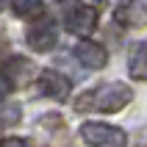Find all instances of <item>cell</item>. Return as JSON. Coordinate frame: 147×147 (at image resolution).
I'll return each mask as SVG.
<instances>
[{"label":"cell","mask_w":147,"mask_h":147,"mask_svg":"<svg viewBox=\"0 0 147 147\" xmlns=\"http://www.w3.org/2000/svg\"><path fill=\"white\" fill-rule=\"evenodd\" d=\"M133 100V92L125 83H100L97 89L81 94V100H75L78 111H100V114H117L119 108H125Z\"/></svg>","instance_id":"cell-1"},{"label":"cell","mask_w":147,"mask_h":147,"mask_svg":"<svg viewBox=\"0 0 147 147\" xmlns=\"http://www.w3.org/2000/svg\"><path fill=\"white\" fill-rule=\"evenodd\" d=\"M81 139L89 147H125L128 144V133L117 125L106 122H83L81 125Z\"/></svg>","instance_id":"cell-2"},{"label":"cell","mask_w":147,"mask_h":147,"mask_svg":"<svg viewBox=\"0 0 147 147\" xmlns=\"http://www.w3.org/2000/svg\"><path fill=\"white\" fill-rule=\"evenodd\" d=\"M25 42H28V45H31V50H36V53H47V50H53V47H56V42H58L56 20H50V17L42 14L39 22L31 25V31H28Z\"/></svg>","instance_id":"cell-3"},{"label":"cell","mask_w":147,"mask_h":147,"mask_svg":"<svg viewBox=\"0 0 147 147\" xmlns=\"http://www.w3.org/2000/svg\"><path fill=\"white\" fill-rule=\"evenodd\" d=\"M33 72H36V67H33L31 58L25 56H11L3 64V81L11 86V89H22L28 83L33 81Z\"/></svg>","instance_id":"cell-4"},{"label":"cell","mask_w":147,"mask_h":147,"mask_svg":"<svg viewBox=\"0 0 147 147\" xmlns=\"http://www.w3.org/2000/svg\"><path fill=\"white\" fill-rule=\"evenodd\" d=\"M97 20H100L97 8H92V6H75V8H69V11H67L64 25H67V31H69V33L86 36V33L94 31Z\"/></svg>","instance_id":"cell-5"},{"label":"cell","mask_w":147,"mask_h":147,"mask_svg":"<svg viewBox=\"0 0 147 147\" xmlns=\"http://www.w3.org/2000/svg\"><path fill=\"white\" fill-rule=\"evenodd\" d=\"M39 89L45 97H53V100H67L69 97V89H72V83H69V78L61 72H56V69H42L39 75Z\"/></svg>","instance_id":"cell-6"},{"label":"cell","mask_w":147,"mask_h":147,"mask_svg":"<svg viewBox=\"0 0 147 147\" xmlns=\"http://www.w3.org/2000/svg\"><path fill=\"white\" fill-rule=\"evenodd\" d=\"M75 58H78L86 69H103V67L108 64L106 47L97 45V42H92V39H83V42L75 45Z\"/></svg>","instance_id":"cell-7"},{"label":"cell","mask_w":147,"mask_h":147,"mask_svg":"<svg viewBox=\"0 0 147 147\" xmlns=\"http://www.w3.org/2000/svg\"><path fill=\"white\" fill-rule=\"evenodd\" d=\"M117 22H122L125 28H142L147 25V8L142 0H125L117 8Z\"/></svg>","instance_id":"cell-8"},{"label":"cell","mask_w":147,"mask_h":147,"mask_svg":"<svg viewBox=\"0 0 147 147\" xmlns=\"http://www.w3.org/2000/svg\"><path fill=\"white\" fill-rule=\"evenodd\" d=\"M128 72H131L133 81H147V42H139V45L131 47Z\"/></svg>","instance_id":"cell-9"},{"label":"cell","mask_w":147,"mask_h":147,"mask_svg":"<svg viewBox=\"0 0 147 147\" xmlns=\"http://www.w3.org/2000/svg\"><path fill=\"white\" fill-rule=\"evenodd\" d=\"M11 11L22 20H39L45 14V0H11Z\"/></svg>","instance_id":"cell-10"},{"label":"cell","mask_w":147,"mask_h":147,"mask_svg":"<svg viewBox=\"0 0 147 147\" xmlns=\"http://www.w3.org/2000/svg\"><path fill=\"white\" fill-rule=\"evenodd\" d=\"M0 147H31L25 139H6V142H0Z\"/></svg>","instance_id":"cell-11"},{"label":"cell","mask_w":147,"mask_h":147,"mask_svg":"<svg viewBox=\"0 0 147 147\" xmlns=\"http://www.w3.org/2000/svg\"><path fill=\"white\" fill-rule=\"evenodd\" d=\"M139 147H147V128H142L139 131V142H136Z\"/></svg>","instance_id":"cell-12"},{"label":"cell","mask_w":147,"mask_h":147,"mask_svg":"<svg viewBox=\"0 0 147 147\" xmlns=\"http://www.w3.org/2000/svg\"><path fill=\"white\" fill-rule=\"evenodd\" d=\"M8 89H11V86H8V83L3 81V75H0V97H6V94H8Z\"/></svg>","instance_id":"cell-13"},{"label":"cell","mask_w":147,"mask_h":147,"mask_svg":"<svg viewBox=\"0 0 147 147\" xmlns=\"http://www.w3.org/2000/svg\"><path fill=\"white\" fill-rule=\"evenodd\" d=\"M3 8H6V0H0V11H3Z\"/></svg>","instance_id":"cell-14"},{"label":"cell","mask_w":147,"mask_h":147,"mask_svg":"<svg viewBox=\"0 0 147 147\" xmlns=\"http://www.w3.org/2000/svg\"><path fill=\"white\" fill-rule=\"evenodd\" d=\"M61 3H75V0H61Z\"/></svg>","instance_id":"cell-15"}]
</instances>
